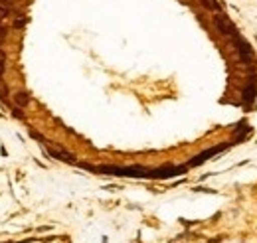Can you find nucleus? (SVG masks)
Masks as SVG:
<instances>
[{
	"mask_svg": "<svg viewBox=\"0 0 257 243\" xmlns=\"http://www.w3.org/2000/svg\"><path fill=\"white\" fill-rule=\"evenodd\" d=\"M16 103L20 105V107H24V105H28V95L26 93H16Z\"/></svg>",
	"mask_w": 257,
	"mask_h": 243,
	"instance_id": "obj_1",
	"label": "nucleus"
}]
</instances>
